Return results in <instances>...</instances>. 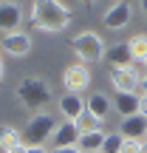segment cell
I'll list each match as a JSON object with an SVG mask.
<instances>
[{"mask_svg": "<svg viewBox=\"0 0 147 153\" xmlns=\"http://www.w3.org/2000/svg\"><path fill=\"white\" fill-rule=\"evenodd\" d=\"M74 20V11L68 9L62 0H34L31 11H28V23L31 28L45 34H60L71 26Z\"/></svg>", "mask_w": 147, "mask_h": 153, "instance_id": "1", "label": "cell"}, {"mask_svg": "<svg viewBox=\"0 0 147 153\" xmlns=\"http://www.w3.org/2000/svg\"><path fill=\"white\" fill-rule=\"evenodd\" d=\"M14 97L26 111L40 114V111H45L48 102H51V85L45 79H40V76H26V79H20Z\"/></svg>", "mask_w": 147, "mask_h": 153, "instance_id": "2", "label": "cell"}, {"mask_svg": "<svg viewBox=\"0 0 147 153\" xmlns=\"http://www.w3.org/2000/svg\"><path fill=\"white\" fill-rule=\"evenodd\" d=\"M57 116H51L48 111H40V114H31L23 128V142L28 148H43L45 139H51V133L57 131Z\"/></svg>", "mask_w": 147, "mask_h": 153, "instance_id": "3", "label": "cell"}, {"mask_svg": "<svg viewBox=\"0 0 147 153\" xmlns=\"http://www.w3.org/2000/svg\"><path fill=\"white\" fill-rule=\"evenodd\" d=\"M71 48L76 54V60L85 62V65H93V62L105 60V43L96 31H79L71 37Z\"/></svg>", "mask_w": 147, "mask_h": 153, "instance_id": "4", "label": "cell"}, {"mask_svg": "<svg viewBox=\"0 0 147 153\" xmlns=\"http://www.w3.org/2000/svg\"><path fill=\"white\" fill-rule=\"evenodd\" d=\"M62 88H65L68 94H82L91 88V65H85V62H71V65H65V71H62Z\"/></svg>", "mask_w": 147, "mask_h": 153, "instance_id": "5", "label": "cell"}, {"mask_svg": "<svg viewBox=\"0 0 147 153\" xmlns=\"http://www.w3.org/2000/svg\"><path fill=\"white\" fill-rule=\"evenodd\" d=\"M139 79H142V74L136 65H122L110 71V85L116 94H139Z\"/></svg>", "mask_w": 147, "mask_h": 153, "instance_id": "6", "label": "cell"}, {"mask_svg": "<svg viewBox=\"0 0 147 153\" xmlns=\"http://www.w3.org/2000/svg\"><path fill=\"white\" fill-rule=\"evenodd\" d=\"M133 20V6L125 3V0H119V3H113L108 11L102 14V23L110 28V31H122V28H127Z\"/></svg>", "mask_w": 147, "mask_h": 153, "instance_id": "7", "label": "cell"}, {"mask_svg": "<svg viewBox=\"0 0 147 153\" xmlns=\"http://www.w3.org/2000/svg\"><path fill=\"white\" fill-rule=\"evenodd\" d=\"M23 23V9L14 0H0V34H11L20 31Z\"/></svg>", "mask_w": 147, "mask_h": 153, "instance_id": "8", "label": "cell"}, {"mask_svg": "<svg viewBox=\"0 0 147 153\" xmlns=\"http://www.w3.org/2000/svg\"><path fill=\"white\" fill-rule=\"evenodd\" d=\"M116 131L122 133L125 139H147V119L142 114H133V116H122L119 128Z\"/></svg>", "mask_w": 147, "mask_h": 153, "instance_id": "9", "label": "cell"}, {"mask_svg": "<svg viewBox=\"0 0 147 153\" xmlns=\"http://www.w3.org/2000/svg\"><path fill=\"white\" fill-rule=\"evenodd\" d=\"M51 142H54V148H76V142H79L76 125L71 119H62L60 125H57V131L51 133Z\"/></svg>", "mask_w": 147, "mask_h": 153, "instance_id": "10", "label": "cell"}, {"mask_svg": "<svg viewBox=\"0 0 147 153\" xmlns=\"http://www.w3.org/2000/svg\"><path fill=\"white\" fill-rule=\"evenodd\" d=\"M3 48L9 51L11 57H26L28 51H31V34H26V31L3 34Z\"/></svg>", "mask_w": 147, "mask_h": 153, "instance_id": "11", "label": "cell"}, {"mask_svg": "<svg viewBox=\"0 0 147 153\" xmlns=\"http://www.w3.org/2000/svg\"><path fill=\"white\" fill-rule=\"evenodd\" d=\"M85 108L91 111V114L96 116V119L108 122V114H110V111H113V102H110V99H108V94H105V91H93L91 97L85 99Z\"/></svg>", "mask_w": 147, "mask_h": 153, "instance_id": "12", "label": "cell"}, {"mask_svg": "<svg viewBox=\"0 0 147 153\" xmlns=\"http://www.w3.org/2000/svg\"><path fill=\"white\" fill-rule=\"evenodd\" d=\"M105 62L110 68H122V65H133V54L127 48V43H113L105 48Z\"/></svg>", "mask_w": 147, "mask_h": 153, "instance_id": "13", "label": "cell"}, {"mask_svg": "<svg viewBox=\"0 0 147 153\" xmlns=\"http://www.w3.org/2000/svg\"><path fill=\"white\" fill-rule=\"evenodd\" d=\"M57 108H60V116H62V119H71L74 122L76 116L85 111V99H82L79 94H62V99H60Z\"/></svg>", "mask_w": 147, "mask_h": 153, "instance_id": "14", "label": "cell"}, {"mask_svg": "<svg viewBox=\"0 0 147 153\" xmlns=\"http://www.w3.org/2000/svg\"><path fill=\"white\" fill-rule=\"evenodd\" d=\"M113 111L119 114V119H122V116H133V114H139V94H116V99H113Z\"/></svg>", "mask_w": 147, "mask_h": 153, "instance_id": "15", "label": "cell"}, {"mask_svg": "<svg viewBox=\"0 0 147 153\" xmlns=\"http://www.w3.org/2000/svg\"><path fill=\"white\" fill-rule=\"evenodd\" d=\"M105 133H108V131H91V133H82L79 142H76V148H79L82 153H99V148H102V142H105Z\"/></svg>", "mask_w": 147, "mask_h": 153, "instance_id": "16", "label": "cell"}, {"mask_svg": "<svg viewBox=\"0 0 147 153\" xmlns=\"http://www.w3.org/2000/svg\"><path fill=\"white\" fill-rule=\"evenodd\" d=\"M74 125H76V131H79V136H82V133H91V131H102L105 122H102V119H96V116H93L91 111L85 108V111H82V114L74 119Z\"/></svg>", "mask_w": 147, "mask_h": 153, "instance_id": "17", "label": "cell"}, {"mask_svg": "<svg viewBox=\"0 0 147 153\" xmlns=\"http://www.w3.org/2000/svg\"><path fill=\"white\" fill-rule=\"evenodd\" d=\"M20 142H23V131H17L14 125H0V148H3V153L9 148H17Z\"/></svg>", "mask_w": 147, "mask_h": 153, "instance_id": "18", "label": "cell"}, {"mask_svg": "<svg viewBox=\"0 0 147 153\" xmlns=\"http://www.w3.org/2000/svg\"><path fill=\"white\" fill-rule=\"evenodd\" d=\"M127 48L133 54V62H144L147 60V34H133L127 40Z\"/></svg>", "mask_w": 147, "mask_h": 153, "instance_id": "19", "label": "cell"}, {"mask_svg": "<svg viewBox=\"0 0 147 153\" xmlns=\"http://www.w3.org/2000/svg\"><path fill=\"white\" fill-rule=\"evenodd\" d=\"M122 142H125V136H122L119 131H108V133H105L102 148H99V153H119L122 150Z\"/></svg>", "mask_w": 147, "mask_h": 153, "instance_id": "20", "label": "cell"}, {"mask_svg": "<svg viewBox=\"0 0 147 153\" xmlns=\"http://www.w3.org/2000/svg\"><path fill=\"white\" fill-rule=\"evenodd\" d=\"M139 148H142V139H125L119 153H139Z\"/></svg>", "mask_w": 147, "mask_h": 153, "instance_id": "21", "label": "cell"}, {"mask_svg": "<svg viewBox=\"0 0 147 153\" xmlns=\"http://www.w3.org/2000/svg\"><path fill=\"white\" fill-rule=\"evenodd\" d=\"M139 114L147 119V94H139Z\"/></svg>", "mask_w": 147, "mask_h": 153, "instance_id": "22", "label": "cell"}, {"mask_svg": "<svg viewBox=\"0 0 147 153\" xmlns=\"http://www.w3.org/2000/svg\"><path fill=\"white\" fill-rule=\"evenodd\" d=\"M6 153H28V145H26V142H20L17 148H9Z\"/></svg>", "mask_w": 147, "mask_h": 153, "instance_id": "23", "label": "cell"}, {"mask_svg": "<svg viewBox=\"0 0 147 153\" xmlns=\"http://www.w3.org/2000/svg\"><path fill=\"white\" fill-rule=\"evenodd\" d=\"M139 94H147V71L142 74V79H139Z\"/></svg>", "mask_w": 147, "mask_h": 153, "instance_id": "24", "label": "cell"}, {"mask_svg": "<svg viewBox=\"0 0 147 153\" xmlns=\"http://www.w3.org/2000/svg\"><path fill=\"white\" fill-rule=\"evenodd\" d=\"M51 153H82L79 148H54Z\"/></svg>", "mask_w": 147, "mask_h": 153, "instance_id": "25", "label": "cell"}, {"mask_svg": "<svg viewBox=\"0 0 147 153\" xmlns=\"http://www.w3.org/2000/svg\"><path fill=\"white\" fill-rule=\"evenodd\" d=\"M3 79H6V68H3V57H0V85H3Z\"/></svg>", "mask_w": 147, "mask_h": 153, "instance_id": "26", "label": "cell"}, {"mask_svg": "<svg viewBox=\"0 0 147 153\" xmlns=\"http://www.w3.org/2000/svg\"><path fill=\"white\" fill-rule=\"evenodd\" d=\"M139 9H142V14L147 17V0H139Z\"/></svg>", "mask_w": 147, "mask_h": 153, "instance_id": "27", "label": "cell"}, {"mask_svg": "<svg viewBox=\"0 0 147 153\" xmlns=\"http://www.w3.org/2000/svg\"><path fill=\"white\" fill-rule=\"evenodd\" d=\"M28 153H51V150H45V148H28Z\"/></svg>", "mask_w": 147, "mask_h": 153, "instance_id": "28", "label": "cell"}, {"mask_svg": "<svg viewBox=\"0 0 147 153\" xmlns=\"http://www.w3.org/2000/svg\"><path fill=\"white\" fill-rule=\"evenodd\" d=\"M139 153H147V139H142V148H139Z\"/></svg>", "mask_w": 147, "mask_h": 153, "instance_id": "29", "label": "cell"}, {"mask_svg": "<svg viewBox=\"0 0 147 153\" xmlns=\"http://www.w3.org/2000/svg\"><path fill=\"white\" fill-rule=\"evenodd\" d=\"M82 3H93V0H82Z\"/></svg>", "mask_w": 147, "mask_h": 153, "instance_id": "30", "label": "cell"}, {"mask_svg": "<svg viewBox=\"0 0 147 153\" xmlns=\"http://www.w3.org/2000/svg\"><path fill=\"white\" fill-rule=\"evenodd\" d=\"M144 71H147V60H144Z\"/></svg>", "mask_w": 147, "mask_h": 153, "instance_id": "31", "label": "cell"}, {"mask_svg": "<svg viewBox=\"0 0 147 153\" xmlns=\"http://www.w3.org/2000/svg\"><path fill=\"white\" fill-rule=\"evenodd\" d=\"M144 34H147V31H144Z\"/></svg>", "mask_w": 147, "mask_h": 153, "instance_id": "32", "label": "cell"}]
</instances>
